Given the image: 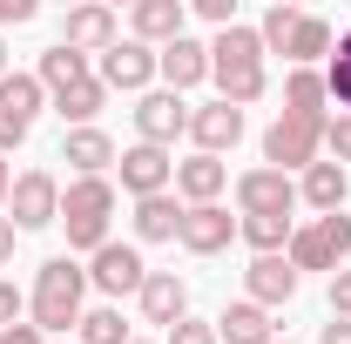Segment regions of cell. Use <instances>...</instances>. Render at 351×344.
I'll return each mask as SVG.
<instances>
[{
  "mask_svg": "<svg viewBox=\"0 0 351 344\" xmlns=\"http://www.w3.org/2000/svg\"><path fill=\"white\" fill-rule=\"evenodd\" d=\"M210 82L223 88L217 101H230V108H250V101H263V41H257V27H223L217 41H210Z\"/></svg>",
  "mask_w": 351,
  "mask_h": 344,
  "instance_id": "1",
  "label": "cell"
},
{
  "mask_svg": "<svg viewBox=\"0 0 351 344\" xmlns=\"http://www.w3.org/2000/svg\"><path fill=\"white\" fill-rule=\"evenodd\" d=\"M82 297H88V270L75 257H47L34 270V297H27L34 331H75L82 324Z\"/></svg>",
  "mask_w": 351,
  "mask_h": 344,
  "instance_id": "2",
  "label": "cell"
},
{
  "mask_svg": "<svg viewBox=\"0 0 351 344\" xmlns=\"http://www.w3.org/2000/svg\"><path fill=\"white\" fill-rule=\"evenodd\" d=\"M108 216H115V182L108 175H75L61 189V223H68V250H101L108 243Z\"/></svg>",
  "mask_w": 351,
  "mask_h": 344,
  "instance_id": "3",
  "label": "cell"
},
{
  "mask_svg": "<svg viewBox=\"0 0 351 344\" xmlns=\"http://www.w3.org/2000/svg\"><path fill=\"white\" fill-rule=\"evenodd\" d=\"M291 270H331V263L351 257V216H317V223H304V230H291Z\"/></svg>",
  "mask_w": 351,
  "mask_h": 344,
  "instance_id": "4",
  "label": "cell"
},
{
  "mask_svg": "<svg viewBox=\"0 0 351 344\" xmlns=\"http://www.w3.org/2000/svg\"><path fill=\"white\" fill-rule=\"evenodd\" d=\"M317 149H324V122H304V115H277L270 135H263V162H270L277 175L311 169V162H317Z\"/></svg>",
  "mask_w": 351,
  "mask_h": 344,
  "instance_id": "5",
  "label": "cell"
},
{
  "mask_svg": "<svg viewBox=\"0 0 351 344\" xmlns=\"http://www.w3.org/2000/svg\"><path fill=\"white\" fill-rule=\"evenodd\" d=\"M41 95H47L41 75H7V82H0V156L27 142L34 115H41Z\"/></svg>",
  "mask_w": 351,
  "mask_h": 344,
  "instance_id": "6",
  "label": "cell"
},
{
  "mask_svg": "<svg viewBox=\"0 0 351 344\" xmlns=\"http://www.w3.org/2000/svg\"><path fill=\"white\" fill-rule=\"evenodd\" d=\"M142 277H149V263H142V250L135 243H101L95 257H88V284L101 291V297H129V291H142Z\"/></svg>",
  "mask_w": 351,
  "mask_h": 344,
  "instance_id": "7",
  "label": "cell"
},
{
  "mask_svg": "<svg viewBox=\"0 0 351 344\" xmlns=\"http://www.w3.org/2000/svg\"><path fill=\"white\" fill-rule=\"evenodd\" d=\"M7 210H14V230H47V223H61V189H54V175L47 169L14 175Z\"/></svg>",
  "mask_w": 351,
  "mask_h": 344,
  "instance_id": "8",
  "label": "cell"
},
{
  "mask_svg": "<svg viewBox=\"0 0 351 344\" xmlns=\"http://www.w3.org/2000/svg\"><path fill=\"white\" fill-rule=\"evenodd\" d=\"M135 135H142L149 149H169L176 135H189V108H182V95L149 88V95L135 101Z\"/></svg>",
  "mask_w": 351,
  "mask_h": 344,
  "instance_id": "9",
  "label": "cell"
},
{
  "mask_svg": "<svg viewBox=\"0 0 351 344\" xmlns=\"http://www.w3.org/2000/svg\"><path fill=\"white\" fill-rule=\"evenodd\" d=\"M237 210L243 216H291L298 210V182L277 169H243L237 175Z\"/></svg>",
  "mask_w": 351,
  "mask_h": 344,
  "instance_id": "10",
  "label": "cell"
},
{
  "mask_svg": "<svg viewBox=\"0 0 351 344\" xmlns=\"http://www.w3.org/2000/svg\"><path fill=\"white\" fill-rule=\"evenodd\" d=\"M230 236H237V216L223 210V203L182 210V230H176V243H182L189 257H217V250H230Z\"/></svg>",
  "mask_w": 351,
  "mask_h": 344,
  "instance_id": "11",
  "label": "cell"
},
{
  "mask_svg": "<svg viewBox=\"0 0 351 344\" xmlns=\"http://www.w3.org/2000/svg\"><path fill=\"white\" fill-rule=\"evenodd\" d=\"M149 82H156V47H142L135 34H129V41H115L108 54H101V88L149 95Z\"/></svg>",
  "mask_w": 351,
  "mask_h": 344,
  "instance_id": "12",
  "label": "cell"
},
{
  "mask_svg": "<svg viewBox=\"0 0 351 344\" xmlns=\"http://www.w3.org/2000/svg\"><path fill=\"white\" fill-rule=\"evenodd\" d=\"M135 304H142V324H182L189 317V284L176 277V270H149L142 277V291H135Z\"/></svg>",
  "mask_w": 351,
  "mask_h": 344,
  "instance_id": "13",
  "label": "cell"
},
{
  "mask_svg": "<svg viewBox=\"0 0 351 344\" xmlns=\"http://www.w3.org/2000/svg\"><path fill=\"white\" fill-rule=\"evenodd\" d=\"M169 182H176L169 149H149V142L122 149V189H129L135 203H142V196H169Z\"/></svg>",
  "mask_w": 351,
  "mask_h": 344,
  "instance_id": "14",
  "label": "cell"
},
{
  "mask_svg": "<svg viewBox=\"0 0 351 344\" xmlns=\"http://www.w3.org/2000/svg\"><path fill=\"white\" fill-rule=\"evenodd\" d=\"M122 41L115 34V7H68V21H61V47H75V54H108V47Z\"/></svg>",
  "mask_w": 351,
  "mask_h": 344,
  "instance_id": "15",
  "label": "cell"
},
{
  "mask_svg": "<svg viewBox=\"0 0 351 344\" xmlns=\"http://www.w3.org/2000/svg\"><path fill=\"white\" fill-rule=\"evenodd\" d=\"M189 135H196V156H223V149L243 142V108L203 101V108H189Z\"/></svg>",
  "mask_w": 351,
  "mask_h": 344,
  "instance_id": "16",
  "label": "cell"
},
{
  "mask_svg": "<svg viewBox=\"0 0 351 344\" xmlns=\"http://www.w3.org/2000/svg\"><path fill=\"white\" fill-rule=\"evenodd\" d=\"M182 21H189V7H182V0H135V14H129L135 41L156 47V54H162L169 41H182Z\"/></svg>",
  "mask_w": 351,
  "mask_h": 344,
  "instance_id": "17",
  "label": "cell"
},
{
  "mask_svg": "<svg viewBox=\"0 0 351 344\" xmlns=\"http://www.w3.org/2000/svg\"><path fill=\"white\" fill-rule=\"evenodd\" d=\"M156 75L169 82V95H182V88H196V82H210V47L203 41H169L162 54H156Z\"/></svg>",
  "mask_w": 351,
  "mask_h": 344,
  "instance_id": "18",
  "label": "cell"
},
{
  "mask_svg": "<svg viewBox=\"0 0 351 344\" xmlns=\"http://www.w3.org/2000/svg\"><path fill=\"white\" fill-rule=\"evenodd\" d=\"M243 284H250V304H263V310H277V304L298 297V270H291V257H257L250 270H243Z\"/></svg>",
  "mask_w": 351,
  "mask_h": 344,
  "instance_id": "19",
  "label": "cell"
},
{
  "mask_svg": "<svg viewBox=\"0 0 351 344\" xmlns=\"http://www.w3.org/2000/svg\"><path fill=\"white\" fill-rule=\"evenodd\" d=\"M230 169H223V156H189V162H176V196L196 210V203H217Z\"/></svg>",
  "mask_w": 351,
  "mask_h": 344,
  "instance_id": "20",
  "label": "cell"
},
{
  "mask_svg": "<svg viewBox=\"0 0 351 344\" xmlns=\"http://www.w3.org/2000/svg\"><path fill=\"white\" fill-rule=\"evenodd\" d=\"M217 338L223 344H277V324H270V310H263V304H230V310H223L217 317Z\"/></svg>",
  "mask_w": 351,
  "mask_h": 344,
  "instance_id": "21",
  "label": "cell"
},
{
  "mask_svg": "<svg viewBox=\"0 0 351 344\" xmlns=\"http://www.w3.org/2000/svg\"><path fill=\"white\" fill-rule=\"evenodd\" d=\"M61 162L82 169V175H101L108 162H115V142H108L101 129H68L61 135Z\"/></svg>",
  "mask_w": 351,
  "mask_h": 344,
  "instance_id": "22",
  "label": "cell"
},
{
  "mask_svg": "<svg viewBox=\"0 0 351 344\" xmlns=\"http://www.w3.org/2000/svg\"><path fill=\"white\" fill-rule=\"evenodd\" d=\"M324 75L317 68H291V82H284V115H304V122H331L324 115Z\"/></svg>",
  "mask_w": 351,
  "mask_h": 344,
  "instance_id": "23",
  "label": "cell"
},
{
  "mask_svg": "<svg viewBox=\"0 0 351 344\" xmlns=\"http://www.w3.org/2000/svg\"><path fill=\"white\" fill-rule=\"evenodd\" d=\"M298 196H304L317 216H338L345 210V169H338V162H311L304 182H298Z\"/></svg>",
  "mask_w": 351,
  "mask_h": 344,
  "instance_id": "24",
  "label": "cell"
},
{
  "mask_svg": "<svg viewBox=\"0 0 351 344\" xmlns=\"http://www.w3.org/2000/svg\"><path fill=\"white\" fill-rule=\"evenodd\" d=\"M176 230H182V203L176 196H142L135 203V236L142 243H176Z\"/></svg>",
  "mask_w": 351,
  "mask_h": 344,
  "instance_id": "25",
  "label": "cell"
},
{
  "mask_svg": "<svg viewBox=\"0 0 351 344\" xmlns=\"http://www.w3.org/2000/svg\"><path fill=\"white\" fill-rule=\"evenodd\" d=\"M101 101H108V88H101V75H88V82H75V88H61V95H54V115H61V122H75V129H95Z\"/></svg>",
  "mask_w": 351,
  "mask_h": 344,
  "instance_id": "26",
  "label": "cell"
},
{
  "mask_svg": "<svg viewBox=\"0 0 351 344\" xmlns=\"http://www.w3.org/2000/svg\"><path fill=\"white\" fill-rule=\"evenodd\" d=\"M291 230H298L291 216H237V236H243L257 257H284V250H291Z\"/></svg>",
  "mask_w": 351,
  "mask_h": 344,
  "instance_id": "27",
  "label": "cell"
},
{
  "mask_svg": "<svg viewBox=\"0 0 351 344\" xmlns=\"http://www.w3.org/2000/svg\"><path fill=\"white\" fill-rule=\"evenodd\" d=\"M88 82V54H75V47H47L41 54V88L47 95H61V88Z\"/></svg>",
  "mask_w": 351,
  "mask_h": 344,
  "instance_id": "28",
  "label": "cell"
},
{
  "mask_svg": "<svg viewBox=\"0 0 351 344\" xmlns=\"http://www.w3.org/2000/svg\"><path fill=\"white\" fill-rule=\"evenodd\" d=\"M75 331H82V344H135L115 304H95V310H82V324H75Z\"/></svg>",
  "mask_w": 351,
  "mask_h": 344,
  "instance_id": "29",
  "label": "cell"
},
{
  "mask_svg": "<svg viewBox=\"0 0 351 344\" xmlns=\"http://www.w3.org/2000/svg\"><path fill=\"white\" fill-rule=\"evenodd\" d=\"M284 54H291L298 68H311L317 54H331V21H317V14H304V21H298V34H291V47H284Z\"/></svg>",
  "mask_w": 351,
  "mask_h": 344,
  "instance_id": "30",
  "label": "cell"
},
{
  "mask_svg": "<svg viewBox=\"0 0 351 344\" xmlns=\"http://www.w3.org/2000/svg\"><path fill=\"white\" fill-rule=\"evenodd\" d=\"M324 95L351 115V34H338V54H331V68H324Z\"/></svg>",
  "mask_w": 351,
  "mask_h": 344,
  "instance_id": "31",
  "label": "cell"
},
{
  "mask_svg": "<svg viewBox=\"0 0 351 344\" xmlns=\"http://www.w3.org/2000/svg\"><path fill=\"white\" fill-rule=\"evenodd\" d=\"M298 21H304V14H298V7H270V14H263V27H257V41H263V54H270V47H277V54H284V47H291V34H298Z\"/></svg>",
  "mask_w": 351,
  "mask_h": 344,
  "instance_id": "32",
  "label": "cell"
},
{
  "mask_svg": "<svg viewBox=\"0 0 351 344\" xmlns=\"http://www.w3.org/2000/svg\"><path fill=\"white\" fill-rule=\"evenodd\" d=\"M324 149H331L338 169L351 162V115H331V122H324Z\"/></svg>",
  "mask_w": 351,
  "mask_h": 344,
  "instance_id": "33",
  "label": "cell"
},
{
  "mask_svg": "<svg viewBox=\"0 0 351 344\" xmlns=\"http://www.w3.org/2000/svg\"><path fill=\"white\" fill-rule=\"evenodd\" d=\"M169 344H217V324H203V317H182L169 331Z\"/></svg>",
  "mask_w": 351,
  "mask_h": 344,
  "instance_id": "34",
  "label": "cell"
},
{
  "mask_svg": "<svg viewBox=\"0 0 351 344\" xmlns=\"http://www.w3.org/2000/svg\"><path fill=\"white\" fill-rule=\"evenodd\" d=\"M196 14H203V21H210V27H237V0H196Z\"/></svg>",
  "mask_w": 351,
  "mask_h": 344,
  "instance_id": "35",
  "label": "cell"
},
{
  "mask_svg": "<svg viewBox=\"0 0 351 344\" xmlns=\"http://www.w3.org/2000/svg\"><path fill=\"white\" fill-rule=\"evenodd\" d=\"M331 317H351V270H331Z\"/></svg>",
  "mask_w": 351,
  "mask_h": 344,
  "instance_id": "36",
  "label": "cell"
},
{
  "mask_svg": "<svg viewBox=\"0 0 351 344\" xmlns=\"http://www.w3.org/2000/svg\"><path fill=\"white\" fill-rule=\"evenodd\" d=\"M21 291H14V284H7V277H0V331H7V324H21Z\"/></svg>",
  "mask_w": 351,
  "mask_h": 344,
  "instance_id": "37",
  "label": "cell"
},
{
  "mask_svg": "<svg viewBox=\"0 0 351 344\" xmlns=\"http://www.w3.org/2000/svg\"><path fill=\"white\" fill-rule=\"evenodd\" d=\"M21 21H34V0H0V27H21Z\"/></svg>",
  "mask_w": 351,
  "mask_h": 344,
  "instance_id": "38",
  "label": "cell"
},
{
  "mask_svg": "<svg viewBox=\"0 0 351 344\" xmlns=\"http://www.w3.org/2000/svg\"><path fill=\"white\" fill-rule=\"evenodd\" d=\"M317 344H351V317H331V324L317 331Z\"/></svg>",
  "mask_w": 351,
  "mask_h": 344,
  "instance_id": "39",
  "label": "cell"
},
{
  "mask_svg": "<svg viewBox=\"0 0 351 344\" xmlns=\"http://www.w3.org/2000/svg\"><path fill=\"white\" fill-rule=\"evenodd\" d=\"M0 344H41V331H34V324H7V331H0Z\"/></svg>",
  "mask_w": 351,
  "mask_h": 344,
  "instance_id": "40",
  "label": "cell"
},
{
  "mask_svg": "<svg viewBox=\"0 0 351 344\" xmlns=\"http://www.w3.org/2000/svg\"><path fill=\"white\" fill-rule=\"evenodd\" d=\"M14 257V216H0V263Z\"/></svg>",
  "mask_w": 351,
  "mask_h": 344,
  "instance_id": "41",
  "label": "cell"
},
{
  "mask_svg": "<svg viewBox=\"0 0 351 344\" xmlns=\"http://www.w3.org/2000/svg\"><path fill=\"white\" fill-rule=\"evenodd\" d=\"M7 189H14V175H7V156H0V210H7Z\"/></svg>",
  "mask_w": 351,
  "mask_h": 344,
  "instance_id": "42",
  "label": "cell"
},
{
  "mask_svg": "<svg viewBox=\"0 0 351 344\" xmlns=\"http://www.w3.org/2000/svg\"><path fill=\"white\" fill-rule=\"evenodd\" d=\"M0 82H7V41H0Z\"/></svg>",
  "mask_w": 351,
  "mask_h": 344,
  "instance_id": "43",
  "label": "cell"
},
{
  "mask_svg": "<svg viewBox=\"0 0 351 344\" xmlns=\"http://www.w3.org/2000/svg\"><path fill=\"white\" fill-rule=\"evenodd\" d=\"M135 344H149V338H135Z\"/></svg>",
  "mask_w": 351,
  "mask_h": 344,
  "instance_id": "44",
  "label": "cell"
},
{
  "mask_svg": "<svg viewBox=\"0 0 351 344\" xmlns=\"http://www.w3.org/2000/svg\"><path fill=\"white\" fill-rule=\"evenodd\" d=\"M277 344H291V338H277Z\"/></svg>",
  "mask_w": 351,
  "mask_h": 344,
  "instance_id": "45",
  "label": "cell"
}]
</instances>
